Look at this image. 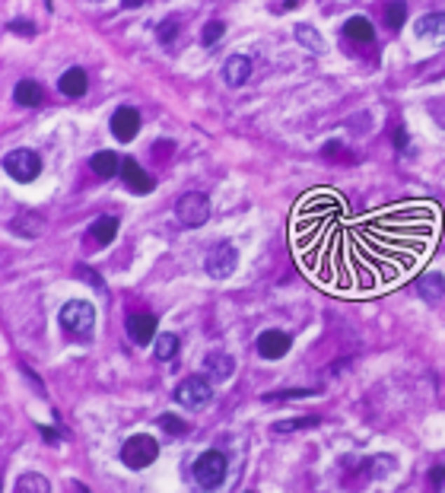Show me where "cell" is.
Listing matches in <instances>:
<instances>
[{
  "instance_id": "1",
  "label": "cell",
  "mask_w": 445,
  "mask_h": 493,
  "mask_svg": "<svg viewBox=\"0 0 445 493\" xmlns=\"http://www.w3.org/2000/svg\"><path fill=\"white\" fill-rule=\"evenodd\" d=\"M61 325L64 331H70L74 338H89L96 328V309L86 299H70L67 306L61 309Z\"/></svg>"
},
{
  "instance_id": "2",
  "label": "cell",
  "mask_w": 445,
  "mask_h": 493,
  "mask_svg": "<svg viewBox=\"0 0 445 493\" xmlns=\"http://www.w3.org/2000/svg\"><path fill=\"white\" fill-rule=\"evenodd\" d=\"M194 480H198L200 490H217L226 480V455L217 449L204 452L198 461H194Z\"/></svg>"
},
{
  "instance_id": "3",
  "label": "cell",
  "mask_w": 445,
  "mask_h": 493,
  "mask_svg": "<svg viewBox=\"0 0 445 493\" xmlns=\"http://www.w3.org/2000/svg\"><path fill=\"white\" fill-rule=\"evenodd\" d=\"M175 216L182 220V226H188V230L204 226V223L210 220V201H207V195H200V191L182 195L175 204Z\"/></svg>"
},
{
  "instance_id": "4",
  "label": "cell",
  "mask_w": 445,
  "mask_h": 493,
  "mask_svg": "<svg viewBox=\"0 0 445 493\" xmlns=\"http://www.w3.org/2000/svg\"><path fill=\"white\" fill-rule=\"evenodd\" d=\"M159 455V445L153 436H146V433H140V436H130L128 443L121 445V461L128 468H134V471H140V468L153 465Z\"/></svg>"
},
{
  "instance_id": "5",
  "label": "cell",
  "mask_w": 445,
  "mask_h": 493,
  "mask_svg": "<svg viewBox=\"0 0 445 493\" xmlns=\"http://www.w3.org/2000/svg\"><path fill=\"white\" fill-rule=\"evenodd\" d=\"M175 401L188 410H204L207 404L213 401L210 379H204V375H191V379H185V382L175 389Z\"/></svg>"
},
{
  "instance_id": "6",
  "label": "cell",
  "mask_w": 445,
  "mask_h": 493,
  "mask_svg": "<svg viewBox=\"0 0 445 493\" xmlns=\"http://www.w3.org/2000/svg\"><path fill=\"white\" fill-rule=\"evenodd\" d=\"M4 169H7V175L13 181H35L41 172V160L39 153H32V150H13V153L4 156Z\"/></svg>"
},
{
  "instance_id": "7",
  "label": "cell",
  "mask_w": 445,
  "mask_h": 493,
  "mask_svg": "<svg viewBox=\"0 0 445 493\" xmlns=\"http://www.w3.org/2000/svg\"><path fill=\"white\" fill-rule=\"evenodd\" d=\"M235 264H239V251H235V245L233 242H219V245H213V249H210L204 268H207V274H210V277L226 280L229 274L235 271Z\"/></svg>"
},
{
  "instance_id": "8",
  "label": "cell",
  "mask_w": 445,
  "mask_h": 493,
  "mask_svg": "<svg viewBox=\"0 0 445 493\" xmlns=\"http://www.w3.org/2000/svg\"><path fill=\"white\" fill-rule=\"evenodd\" d=\"M137 131H140V115L134 109H118L115 115H111V134H115L121 144H128V140H134L137 137Z\"/></svg>"
},
{
  "instance_id": "9",
  "label": "cell",
  "mask_w": 445,
  "mask_h": 493,
  "mask_svg": "<svg viewBox=\"0 0 445 493\" xmlns=\"http://www.w3.org/2000/svg\"><path fill=\"white\" fill-rule=\"evenodd\" d=\"M417 39L426 45H442L445 42V13H426L417 22Z\"/></svg>"
},
{
  "instance_id": "10",
  "label": "cell",
  "mask_w": 445,
  "mask_h": 493,
  "mask_svg": "<svg viewBox=\"0 0 445 493\" xmlns=\"http://www.w3.org/2000/svg\"><path fill=\"white\" fill-rule=\"evenodd\" d=\"M121 179H124V185H128L134 195H150V191H153V179L140 169L137 160H121Z\"/></svg>"
},
{
  "instance_id": "11",
  "label": "cell",
  "mask_w": 445,
  "mask_h": 493,
  "mask_svg": "<svg viewBox=\"0 0 445 493\" xmlns=\"http://www.w3.org/2000/svg\"><path fill=\"white\" fill-rule=\"evenodd\" d=\"M287 350H289V334L283 331H264L258 338V354L264 360H280V356H287Z\"/></svg>"
},
{
  "instance_id": "12",
  "label": "cell",
  "mask_w": 445,
  "mask_h": 493,
  "mask_svg": "<svg viewBox=\"0 0 445 493\" xmlns=\"http://www.w3.org/2000/svg\"><path fill=\"white\" fill-rule=\"evenodd\" d=\"M204 369L210 379H217V382H226L229 375L235 373V360L226 354V350H210V354L204 356Z\"/></svg>"
},
{
  "instance_id": "13",
  "label": "cell",
  "mask_w": 445,
  "mask_h": 493,
  "mask_svg": "<svg viewBox=\"0 0 445 493\" xmlns=\"http://www.w3.org/2000/svg\"><path fill=\"white\" fill-rule=\"evenodd\" d=\"M128 334H130V340L134 344H150L153 338H156V319L153 315H146V312H140V315H130L128 319Z\"/></svg>"
},
{
  "instance_id": "14",
  "label": "cell",
  "mask_w": 445,
  "mask_h": 493,
  "mask_svg": "<svg viewBox=\"0 0 445 493\" xmlns=\"http://www.w3.org/2000/svg\"><path fill=\"white\" fill-rule=\"evenodd\" d=\"M248 77H252V61H248L245 55H233L226 64H223V80H226L229 86L248 83Z\"/></svg>"
},
{
  "instance_id": "15",
  "label": "cell",
  "mask_w": 445,
  "mask_h": 493,
  "mask_svg": "<svg viewBox=\"0 0 445 493\" xmlns=\"http://www.w3.org/2000/svg\"><path fill=\"white\" fill-rule=\"evenodd\" d=\"M41 214H32V210H22V214H16L13 216V223H10V230L16 232V236H26V239H35V236H41Z\"/></svg>"
},
{
  "instance_id": "16",
  "label": "cell",
  "mask_w": 445,
  "mask_h": 493,
  "mask_svg": "<svg viewBox=\"0 0 445 493\" xmlns=\"http://www.w3.org/2000/svg\"><path fill=\"white\" fill-rule=\"evenodd\" d=\"M57 90H61L64 96H70V99H80L83 92H86V74H83L80 67L64 70V77L57 80Z\"/></svg>"
},
{
  "instance_id": "17",
  "label": "cell",
  "mask_w": 445,
  "mask_h": 493,
  "mask_svg": "<svg viewBox=\"0 0 445 493\" xmlns=\"http://www.w3.org/2000/svg\"><path fill=\"white\" fill-rule=\"evenodd\" d=\"M417 293L426 303H439V299L445 296V277L442 274H423V277L417 280Z\"/></svg>"
},
{
  "instance_id": "18",
  "label": "cell",
  "mask_w": 445,
  "mask_h": 493,
  "mask_svg": "<svg viewBox=\"0 0 445 493\" xmlns=\"http://www.w3.org/2000/svg\"><path fill=\"white\" fill-rule=\"evenodd\" d=\"M93 172L99 175V179H111V175H121V156L111 153V150H102V153L93 156Z\"/></svg>"
},
{
  "instance_id": "19",
  "label": "cell",
  "mask_w": 445,
  "mask_h": 493,
  "mask_svg": "<svg viewBox=\"0 0 445 493\" xmlns=\"http://www.w3.org/2000/svg\"><path fill=\"white\" fill-rule=\"evenodd\" d=\"M343 35L353 39V42H372V39H376V29H372V22L366 20V16H353V20H347V26H343Z\"/></svg>"
},
{
  "instance_id": "20",
  "label": "cell",
  "mask_w": 445,
  "mask_h": 493,
  "mask_svg": "<svg viewBox=\"0 0 445 493\" xmlns=\"http://www.w3.org/2000/svg\"><path fill=\"white\" fill-rule=\"evenodd\" d=\"M13 96H16V102L20 105H41V99H45V92H41V86L35 83V80H20L16 83V90H13Z\"/></svg>"
},
{
  "instance_id": "21",
  "label": "cell",
  "mask_w": 445,
  "mask_h": 493,
  "mask_svg": "<svg viewBox=\"0 0 445 493\" xmlns=\"http://www.w3.org/2000/svg\"><path fill=\"white\" fill-rule=\"evenodd\" d=\"M89 236L96 239L99 245H109L111 239L118 236V220L115 216H99V220L89 226Z\"/></svg>"
},
{
  "instance_id": "22",
  "label": "cell",
  "mask_w": 445,
  "mask_h": 493,
  "mask_svg": "<svg viewBox=\"0 0 445 493\" xmlns=\"http://www.w3.org/2000/svg\"><path fill=\"white\" fill-rule=\"evenodd\" d=\"M296 39H299L302 48L315 51V55H322V51H324V39H322V32H318V29H312V26H306V22H299V26H296Z\"/></svg>"
},
{
  "instance_id": "23",
  "label": "cell",
  "mask_w": 445,
  "mask_h": 493,
  "mask_svg": "<svg viewBox=\"0 0 445 493\" xmlns=\"http://www.w3.org/2000/svg\"><path fill=\"white\" fill-rule=\"evenodd\" d=\"M16 493H51V484H48V478L29 471L16 480Z\"/></svg>"
},
{
  "instance_id": "24",
  "label": "cell",
  "mask_w": 445,
  "mask_h": 493,
  "mask_svg": "<svg viewBox=\"0 0 445 493\" xmlns=\"http://www.w3.org/2000/svg\"><path fill=\"white\" fill-rule=\"evenodd\" d=\"M404 20H407V7L401 4V0H391L388 7H385V22H388V29H401L404 26Z\"/></svg>"
},
{
  "instance_id": "25",
  "label": "cell",
  "mask_w": 445,
  "mask_h": 493,
  "mask_svg": "<svg viewBox=\"0 0 445 493\" xmlns=\"http://www.w3.org/2000/svg\"><path fill=\"white\" fill-rule=\"evenodd\" d=\"M397 468V461L391 459V455H376V459L366 461V471L372 474V478H385V474H391Z\"/></svg>"
},
{
  "instance_id": "26",
  "label": "cell",
  "mask_w": 445,
  "mask_h": 493,
  "mask_svg": "<svg viewBox=\"0 0 445 493\" xmlns=\"http://www.w3.org/2000/svg\"><path fill=\"white\" fill-rule=\"evenodd\" d=\"M308 426H318L315 417H299V420H277L274 433H296V430H308Z\"/></svg>"
},
{
  "instance_id": "27",
  "label": "cell",
  "mask_w": 445,
  "mask_h": 493,
  "mask_svg": "<svg viewBox=\"0 0 445 493\" xmlns=\"http://www.w3.org/2000/svg\"><path fill=\"white\" fill-rule=\"evenodd\" d=\"M178 354V338L175 334H159L156 340V360H172Z\"/></svg>"
},
{
  "instance_id": "28",
  "label": "cell",
  "mask_w": 445,
  "mask_h": 493,
  "mask_svg": "<svg viewBox=\"0 0 445 493\" xmlns=\"http://www.w3.org/2000/svg\"><path fill=\"white\" fill-rule=\"evenodd\" d=\"M159 426H163L169 436H185V433H188V424L182 420V417H175V414H163V417H159Z\"/></svg>"
},
{
  "instance_id": "29",
  "label": "cell",
  "mask_w": 445,
  "mask_h": 493,
  "mask_svg": "<svg viewBox=\"0 0 445 493\" xmlns=\"http://www.w3.org/2000/svg\"><path fill=\"white\" fill-rule=\"evenodd\" d=\"M391 144H395V150H401L404 156L413 153V150H411V140H407L404 125H395V127H391Z\"/></svg>"
},
{
  "instance_id": "30",
  "label": "cell",
  "mask_w": 445,
  "mask_h": 493,
  "mask_svg": "<svg viewBox=\"0 0 445 493\" xmlns=\"http://www.w3.org/2000/svg\"><path fill=\"white\" fill-rule=\"evenodd\" d=\"M223 32H226V26H223L219 20L207 22V26H204V45H207V48H213V45H217L219 39H223Z\"/></svg>"
},
{
  "instance_id": "31",
  "label": "cell",
  "mask_w": 445,
  "mask_h": 493,
  "mask_svg": "<svg viewBox=\"0 0 445 493\" xmlns=\"http://www.w3.org/2000/svg\"><path fill=\"white\" fill-rule=\"evenodd\" d=\"M315 395V389H296V391H271L264 395V401H289V398H308Z\"/></svg>"
},
{
  "instance_id": "32",
  "label": "cell",
  "mask_w": 445,
  "mask_h": 493,
  "mask_svg": "<svg viewBox=\"0 0 445 493\" xmlns=\"http://www.w3.org/2000/svg\"><path fill=\"white\" fill-rule=\"evenodd\" d=\"M156 35H159V42L163 45H172L175 42V35H178V20H165L163 26L156 29Z\"/></svg>"
},
{
  "instance_id": "33",
  "label": "cell",
  "mask_w": 445,
  "mask_h": 493,
  "mask_svg": "<svg viewBox=\"0 0 445 493\" xmlns=\"http://www.w3.org/2000/svg\"><path fill=\"white\" fill-rule=\"evenodd\" d=\"M322 153H324V160H347V150H343L337 140H328V144L322 146Z\"/></svg>"
},
{
  "instance_id": "34",
  "label": "cell",
  "mask_w": 445,
  "mask_h": 493,
  "mask_svg": "<svg viewBox=\"0 0 445 493\" xmlns=\"http://www.w3.org/2000/svg\"><path fill=\"white\" fill-rule=\"evenodd\" d=\"M7 29H10V32H20V35H35V26L29 20H13Z\"/></svg>"
},
{
  "instance_id": "35",
  "label": "cell",
  "mask_w": 445,
  "mask_h": 493,
  "mask_svg": "<svg viewBox=\"0 0 445 493\" xmlns=\"http://www.w3.org/2000/svg\"><path fill=\"white\" fill-rule=\"evenodd\" d=\"M76 274H80L83 280H89V284L96 286V290H105V284H102V280L96 277V271H93V268H80V271H76Z\"/></svg>"
},
{
  "instance_id": "36",
  "label": "cell",
  "mask_w": 445,
  "mask_h": 493,
  "mask_svg": "<svg viewBox=\"0 0 445 493\" xmlns=\"http://www.w3.org/2000/svg\"><path fill=\"white\" fill-rule=\"evenodd\" d=\"M430 484H432V490H439V487L445 484V465H436L430 471Z\"/></svg>"
},
{
  "instance_id": "37",
  "label": "cell",
  "mask_w": 445,
  "mask_h": 493,
  "mask_svg": "<svg viewBox=\"0 0 445 493\" xmlns=\"http://www.w3.org/2000/svg\"><path fill=\"white\" fill-rule=\"evenodd\" d=\"M41 436H45V443H57V433L51 426H41Z\"/></svg>"
},
{
  "instance_id": "38",
  "label": "cell",
  "mask_w": 445,
  "mask_h": 493,
  "mask_svg": "<svg viewBox=\"0 0 445 493\" xmlns=\"http://www.w3.org/2000/svg\"><path fill=\"white\" fill-rule=\"evenodd\" d=\"M144 0H124V7H140Z\"/></svg>"
},
{
  "instance_id": "39",
  "label": "cell",
  "mask_w": 445,
  "mask_h": 493,
  "mask_svg": "<svg viewBox=\"0 0 445 493\" xmlns=\"http://www.w3.org/2000/svg\"><path fill=\"white\" fill-rule=\"evenodd\" d=\"M74 490H76V493H89V490H86V487H83V484H76Z\"/></svg>"
}]
</instances>
